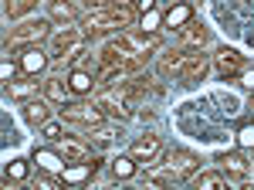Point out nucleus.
<instances>
[{
	"label": "nucleus",
	"mask_w": 254,
	"mask_h": 190,
	"mask_svg": "<svg viewBox=\"0 0 254 190\" xmlns=\"http://www.w3.org/2000/svg\"><path fill=\"white\" fill-rule=\"evenodd\" d=\"M210 72V55H203L200 48H183L176 55L159 58V75L180 78V82H200Z\"/></svg>",
	"instance_id": "obj_1"
},
{
	"label": "nucleus",
	"mask_w": 254,
	"mask_h": 190,
	"mask_svg": "<svg viewBox=\"0 0 254 190\" xmlns=\"http://www.w3.org/2000/svg\"><path fill=\"white\" fill-rule=\"evenodd\" d=\"M132 24H136V7L132 3L105 7V10H92L81 20V34L85 38H98V34H109V31H129Z\"/></svg>",
	"instance_id": "obj_2"
},
{
	"label": "nucleus",
	"mask_w": 254,
	"mask_h": 190,
	"mask_svg": "<svg viewBox=\"0 0 254 190\" xmlns=\"http://www.w3.org/2000/svg\"><path fill=\"white\" fill-rule=\"evenodd\" d=\"M196 167H200V160H196L193 153L187 150H170L166 156H163V163L159 167H153V170L146 173L153 184H183V180H190L196 173Z\"/></svg>",
	"instance_id": "obj_3"
},
{
	"label": "nucleus",
	"mask_w": 254,
	"mask_h": 190,
	"mask_svg": "<svg viewBox=\"0 0 254 190\" xmlns=\"http://www.w3.org/2000/svg\"><path fill=\"white\" fill-rule=\"evenodd\" d=\"M95 105L105 115H112V119H129V115L136 112V98L126 92L119 82H116V85H109V89H102V95H98Z\"/></svg>",
	"instance_id": "obj_4"
},
{
	"label": "nucleus",
	"mask_w": 254,
	"mask_h": 190,
	"mask_svg": "<svg viewBox=\"0 0 254 190\" xmlns=\"http://www.w3.org/2000/svg\"><path fill=\"white\" fill-rule=\"evenodd\" d=\"M44 38H51V20H24L17 27H10L7 31V38H3V48L10 51V48H27V44H41Z\"/></svg>",
	"instance_id": "obj_5"
},
{
	"label": "nucleus",
	"mask_w": 254,
	"mask_h": 190,
	"mask_svg": "<svg viewBox=\"0 0 254 190\" xmlns=\"http://www.w3.org/2000/svg\"><path fill=\"white\" fill-rule=\"evenodd\" d=\"M61 119L64 122H75V126H85V129H95V126L105 122V112L98 105H71V102H64Z\"/></svg>",
	"instance_id": "obj_6"
},
{
	"label": "nucleus",
	"mask_w": 254,
	"mask_h": 190,
	"mask_svg": "<svg viewBox=\"0 0 254 190\" xmlns=\"http://www.w3.org/2000/svg\"><path fill=\"white\" fill-rule=\"evenodd\" d=\"M81 38H85L81 31L64 27V31H58V34H51V51H48V55H51V58H61V61H64V58L71 61V55L81 48Z\"/></svg>",
	"instance_id": "obj_7"
},
{
	"label": "nucleus",
	"mask_w": 254,
	"mask_h": 190,
	"mask_svg": "<svg viewBox=\"0 0 254 190\" xmlns=\"http://www.w3.org/2000/svg\"><path fill=\"white\" fill-rule=\"evenodd\" d=\"M58 153L64 156V163H88L92 143L88 139H58Z\"/></svg>",
	"instance_id": "obj_8"
},
{
	"label": "nucleus",
	"mask_w": 254,
	"mask_h": 190,
	"mask_svg": "<svg viewBox=\"0 0 254 190\" xmlns=\"http://www.w3.org/2000/svg\"><path fill=\"white\" fill-rule=\"evenodd\" d=\"M24 122H31V126H44L48 119H51V98H27L24 102Z\"/></svg>",
	"instance_id": "obj_9"
},
{
	"label": "nucleus",
	"mask_w": 254,
	"mask_h": 190,
	"mask_svg": "<svg viewBox=\"0 0 254 190\" xmlns=\"http://www.w3.org/2000/svg\"><path fill=\"white\" fill-rule=\"evenodd\" d=\"M217 163H220V170H224V173H231L237 184H244V180H248V177L254 173V167L248 163V160H244V156H237V153H227V156H220Z\"/></svg>",
	"instance_id": "obj_10"
},
{
	"label": "nucleus",
	"mask_w": 254,
	"mask_h": 190,
	"mask_svg": "<svg viewBox=\"0 0 254 190\" xmlns=\"http://www.w3.org/2000/svg\"><path fill=\"white\" fill-rule=\"evenodd\" d=\"M44 65H48V51H41L38 44H27L24 55H20V72L24 75H38V72H44Z\"/></svg>",
	"instance_id": "obj_11"
},
{
	"label": "nucleus",
	"mask_w": 254,
	"mask_h": 190,
	"mask_svg": "<svg viewBox=\"0 0 254 190\" xmlns=\"http://www.w3.org/2000/svg\"><path fill=\"white\" fill-rule=\"evenodd\" d=\"M156 153H159V136L146 133L142 139H136V143H132V150H129V156H132L136 163H149V160H153Z\"/></svg>",
	"instance_id": "obj_12"
},
{
	"label": "nucleus",
	"mask_w": 254,
	"mask_h": 190,
	"mask_svg": "<svg viewBox=\"0 0 254 190\" xmlns=\"http://www.w3.org/2000/svg\"><path fill=\"white\" fill-rule=\"evenodd\" d=\"M241 55H237L234 48H224V51H217V72L224 78H234V75H241Z\"/></svg>",
	"instance_id": "obj_13"
},
{
	"label": "nucleus",
	"mask_w": 254,
	"mask_h": 190,
	"mask_svg": "<svg viewBox=\"0 0 254 190\" xmlns=\"http://www.w3.org/2000/svg\"><path fill=\"white\" fill-rule=\"evenodd\" d=\"M180 44H183V48H203V44H207V31H203L196 20H187V24L180 27Z\"/></svg>",
	"instance_id": "obj_14"
},
{
	"label": "nucleus",
	"mask_w": 254,
	"mask_h": 190,
	"mask_svg": "<svg viewBox=\"0 0 254 190\" xmlns=\"http://www.w3.org/2000/svg\"><path fill=\"white\" fill-rule=\"evenodd\" d=\"M38 92H44V82H27V78H10L7 82V95L10 98H31Z\"/></svg>",
	"instance_id": "obj_15"
},
{
	"label": "nucleus",
	"mask_w": 254,
	"mask_h": 190,
	"mask_svg": "<svg viewBox=\"0 0 254 190\" xmlns=\"http://www.w3.org/2000/svg\"><path fill=\"white\" fill-rule=\"evenodd\" d=\"M68 92H71V85H64V78H61V75H48V78H44V98H51V102H61V105H64Z\"/></svg>",
	"instance_id": "obj_16"
},
{
	"label": "nucleus",
	"mask_w": 254,
	"mask_h": 190,
	"mask_svg": "<svg viewBox=\"0 0 254 190\" xmlns=\"http://www.w3.org/2000/svg\"><path fill=\"white\" fill-rule=\"evenodd\" d=\"M231 184H234V180H231L224 170H220V173H217V170L214 173H200V177H196V187H200V190H217V187L227 190Z\"/></svg>",
	"instance_id": "obj_17"
},
{
	"label": "nucleus",
	"mask_w": 254,
	"mask_h": 190,
	"mask_svg": "<svg viewBox=\"0 0 254 190\" xmlns=\"http://www.w3.org/2000/svg\"><path fill=\"white\" fill-rule=\"evenodd\" d=\"M187 20H193V10H190V3H176L173 10L166 14V24H170V27H183Z\"/></svg>",
	"instance_id": "obj_18"
},
{
	"label": "nucleus",
	"mask_w": 254,
	"mask_h": 190,
	"mask_svg": "<svg viewBox=\"0 0 254 190\" xmlns=\"http://www.w3.org/2000/svg\"><path fill=\"white\" fill-rule=\"evenodd\" d=\"M68 85H71V92H78V95H85V92H92V85H95V82H92V75H88V72H71V82H68Z\"/></svg>",
	"instance_id": "obj_19"
},
{
	"label": "nucleus",
	"mask_w": 254,
	"mask_h": 190,
	"mask_svg": "<svg viewBox=\"0 0 254 190\" xmlns=\"http://www.w3.org/2000/svg\"><path fill=\"white\" fill-rule=\"evenodd\" d=\"M31 7H38V0H3L7 17H20V14H27Z\"/></svg>",
	"instance_id": "obj_20"
},
{
	"label": "nucleus",
	"mask_w": 254,
	"mask_h": 190,
	"mask_svg": "<svg viewBox=\"0 0 254 190\" xmlns=\"http://www.w3.org/2000/svg\"><path fill=\"white\" fill-rule=\"evenodd\" d=\"M34 160H38L41 167H44V170H61V160H64V156H55V153H48V150H38L34 153Z\"/></svg>",
	"instance_id": "obj_21"
},
{
	"label": "nucleus",
	"mask_w": 254,
	"mask_h": 190,
	"mask_svg": "<svg viewBox=\"0 0 254 190\" xmlns=\"http://www.w3.org/2000/svg\"><path fill=\"white\" fill-rule=\"evenodd\" d=\"M88 173H95V160L92 163H81V167H71V170H64V180L68 184H78V180H85Z\"/></svg>",
	"instance_id": "obj_22"
},
{
	"label": "nucleus",
	"mask_w": 254,
	"mask_h": 190,
	"mask_svg": "<svg viewBox=\"0 0 254 190\" xmlns=\"http://www.w3.org/2000/svg\"><path fill=\"white\" fill-rule=\"evenodd\" d=\"M51 17L55 20H75V7L64 3V0H55V3H51Z\"/></svg>",
	"instance_id": "obj_23"
},
{
	"label": "nucleus",
	"mask_w": 254,
	"mask_h": 190,
	"mask_svg": "<svg viewBox=\"0 0 254 190\" xmlns=\"http://www.w3.org/2000/svg\"><path fill=\"white\" fill-rule=\"evenodd\" d=\"M92 139H95L98 146H109V143L116 139V129H112V126H105V129H102V126H95V133L88 129V143H92Z\"/></svg>",
	"instance_id": "obj_24"
},
{
	"label": "nucleus",
	"mask_w": 254,
	"mask_h": 190,
	"mask_svg": "<svg viewBox=\"0 0 254 190\" xmlns=\"http://www.w3.org/2000/svg\"><path fill=\"white\" fill-rule=\"evenodd\" d=\"M112 170H116V177H132L136 173V160L132 156H119L116 163H112Z\"/></svg>",
	"instance_id": "obj_25"
},
{
	"label": "nucleus",
	"mask_w": 254,
	"mask_h": 190,
	"mask_svg": "<svg viewBox=\"0 0 254 190\" xmlns=\"http://www.w3.org/2000/svg\"><path fill=\"white\" fill-rule=\"evenodd\" d=\"M126 3H132V0H85V7H88V10H105V7H126Z\"/></svg>",
	"instance_id": "obj_26"
},
{
	"label": "nucleus",
	"mask_w": 254,
	"mask_h": 190,
	"mask_svg": "<svg viewBox=\"0 0 254 190\" xmlns=\"http://www.w3.org/2000/svg\"><path fill=\"white\" fill-rule=\"evenodd\" d=\"M41 133H44V139H51V143H58V139H64V136H61V126L55 122V119H48V122L41 126Z\"/></svg>",
	"instance_id": "obj_27"
},
{
	"label": "nucleus",
	"mask_w": 254,
	"mask_h": 190,
	"mask_svg": "<svg viewBox=\"0 0 254 190\" xmlns=\"http://www.w3.org/2000/svg\"><path fill=\"white\" fill-rule=\"evenodd\" d=\"M7 177H14V180H24V177H27V163H24V160H14V163L7 167Z\"/></svg>",
	"instance_id": "obj_28"
},
{
	"label": "nucleus",
	"mask_w": 254,
	"mask_h": 190,
	"mask_svg": "<svg viewBox=\"0 0 254 190\" xmlns=\"http://www.w3.org/2000/svg\"><path fill=\"white\" fill-rule=\"evenodd\" d=\"M237 139H241V146H254V122H251V126H244Z\"/></svg>",
	"instance_id": "obj_29"
},
{
	"label": "nucleus",
	"mask_w": 254,
	"mask_h": 190,
	"mask_svg": "<svg viewBox=\"0 0 254 190\" xmlns=\"http://www.w3.org/2000/svg\"><path fill=\"white\" fill-rule=\"evenodd\" d=\"M153 24H156V10H146L142 14V31H153Z\"/></svg>",
	"instance_id": "obj_30"
},
{
	"label": "nucleus",
	"mask_w": 254,
	"mask_h": 190,
	"mask_svg": "<svg viewBox=\"0 0 254 190\" xmlns=\"http://www.w3.org/2000/svg\"><path fill=\"white\" fill-rule=\"evenodd\" d=\"M17 75V68H14V65H10V61H3V78H7V82H10V78Z\"/></svg>",
	"instance_id": "obj_31"
}]
</instances>
